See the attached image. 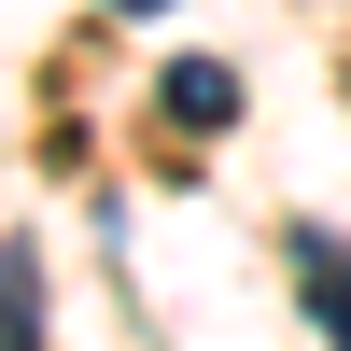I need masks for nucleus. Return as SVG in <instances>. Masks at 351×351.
Masks as SVG:
<instances>
[{
  "instance_id": "nucleus-1",
  "label": "nucleus",
  "mask_w": 351,
  "mask_h": 351,
  "mask_svg": "<svg viewBox=\"0 0 351 351\" xmlns=\"http://www.w3.org/2000/svg\"><path fill=\"white\" fill-rule=\"evenodd\" d=\"M155 99H169V127H197V141H211V127H239V71H225V56H169V84H155Z\"/></svg>"
},
{
  "instance_id": "nucleus-2",
  "label": "nucleus",
  "mask_w": 351,
  "mask_h": 351,
  "mask_svg": "<svg viewBox=\"0 0 351 351\" xmlns=\"http://www.w3.org/2000/svg\"><path fill=\"white\" fill-rule=\"evenodd\" d=\"M0 351H43V253L0 239Z\"/></svg>"
},
{
  "instance_id": "nucleus-3",
  "label": "nucleus",
  "mask_w": 351,
  "mask_h": 351,
  "mask_svg": "<svg viewBox=\"0 0 351 351\" xmlns=\"http://www.w3.org/2000/svg\"><path fill=\"white\" fill-rule=\"evenodd\" d=\"M295 281H309V324H324V337L351 351V267H337L324 239H295Z\"/></svg>"
},
{
  "instance_id": "nucleus-4",
  "label": "nucleus",
  "mask_w": 351,
  "mask_h": 351,
  "mask_svg": "<svg viewBox=\"0 0 351 351\" xmlns=\"http://www.w3.org/2000/svg\"><path fill=\"white\" fill-rule=\"evenodd\" d=\"M112 14H169V0H112Z\"/></svg>"
}]
</instances>
